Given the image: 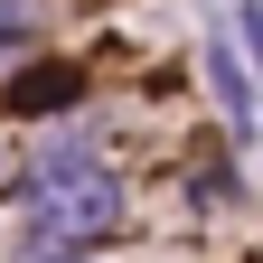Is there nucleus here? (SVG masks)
I'll list each match as a JSON object with an SVG mask.
<instances>
[{
    "instance_id": "1",
    "label": "nucleus",
    "mask_w": 263,
    "mask_h": 263,
    "mask_svg": "<svg viewBox=\"0 0 263 263\" xmlns=\"http://www.w3.org/2000/svg\"><path fill=\"white\" fill-rule=\"evenodd\" d=\"M38 226H47V235H85V226H113V188H76V197H47V207H38Z\"/></svg>"
}]
</instances>
